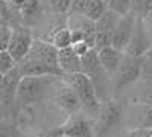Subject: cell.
<instances>
[{
	"label": "cell",
	"mask_w": 152,
	"mask_h": 137,
	"mask_svg": "<svg viewBox=\"0 0 152 137\" xmlns=\"http://www.w3.org/2000/svg\"><path fill=\"white\" fill-rule=\"evenodd\" d=\"M55 78L56 76H23L18 84L15 107L24 108L41 101Z\"/></svg>",
	"instance_id": "cell-2"
},
{
	"label": "cell",
	"mask_w": 152,
	"mask_h": 137,
	"mask_svg": "<svg viewBox=\"0 0 152 137\" xmlns=\"http://www.w3.org/2000/svg\"><path fill=\"white\" fill-rule=\"evenodd\" d=\"M97 56H99V61L102 64V67L107 70V73L110 76H113L117 72V69L120 67L125 53L122 51H119V49H116L114 46H111V47H105L102 51H99Z\"/></svg>",
	"instance_id": "cell-15"
},
{
	"label": "cell",
	"mask_w": 152,
	"mask_h": 137,
	"mask_svg": "<svg viewBox=\"0 0 152 137\" xmlns=\"http://www.w3.org/2000/svg\"><path fill=\"white\" fill-rule=\"evenodd\" d=\"M50 43H52L58 51H62V49L72 47V32L67 26H59L56 29H53L50 32Z\"/></svg>",
	"instance_id": "cell-18"
},
{
	"label": "cell",
	"mask_w": 152,
	"mask_h": 137,
	"mask_svg": "<svg viewBox=\"0 0 152 137\" xmlns=\"http://www.w3.org/2000/svg\"><path fill=\"white\" fill-rule=\"evenodd\" d=\"M58 64H59V70L62 73V76L82 72V59L73 52L72 47H67V49L59 51Z\"/></svg>",
	"instance_id": "cell-14"
},
{
	"label": "cell",
	"mask_w": 152,
	"mask_h": 137,
	"mask_svg": "<svg viewBox=\"0 0 152 137\" xmlns=\"http://www.w3.org/2000/svg\"><path fill=\"white\" fill-rule=\"evenodd\" d=\"M143 59H145V63H146L148 66H151V67H152V47H151V51L148 52V55H146Z\"/></svg>",
	"instance_id": "cell-33"
},
{
	"label": "cell",
	"mask_w": 152,
	"mask_h": 137,
	"mask_svg": "<svg viewBox=\"0 0 152 137\" xmlns=\"http://www.w3.org/2000/svg\"><path fill=\"white\" fill-rule=\"evenodd\" d=\"M62 78L76 92V95H78L79 101H81L82 110L90 114H97L100 110V105H102V101L99 99L96 87L91 82V79L87 75H84L82 72L73 73V75H66Z\"/></svg>",
	"instance_id": "cell-3"
},
{
	"label": "cell",
	"mask_w": 152,
	"mask_h": 137,
	"mask_svg": "<svg viewBox=\"0 0 152 137\" xmlns=\"http://www.w3.org/2000/svg\"><path fill=\"white\" fill-rule=\"evenodd\" d=\"M122 116H123V108L119 102L113 101V99L102 101V105H100V110L96 117L97 134L107 133L116 125H119V122L122 120Z\"/></svg>",
	"instance_id": "cell-7"
},
{
	"label": "cell",
	"mask_w": 152,
	"mask_h": 137,
	"mask_svg": "<svg viewBox=\"0 0 152 137\" xmlns=\"http://www.w3.org/2000/svg\"><path fill=\"white\" fill-rule=\"evenodd\" d=\"M122 20V15H119L117 12H114L108 9L105 14L96 21V31L97 32H104V34H114V31L117 29L119 23Z\"/></svg>",
	"instance_id": "cell-16"
},
{
	"label": "cell",
	"mask_w": 152,
	"mask_h": 137,
	"mask_svg": "<svg viewBox=\"0 0 152 137\" xmlns=\"http://www.w3.org/2000/svg\"><path fill=\"white\" fill-rule=\"evenodd\" d=\"M107 11H108L107 0H90V3H88L84 15L88 17L90 20H93V21H97Z\"/></svg>",
	"instance_id": "cell-19"
},
{
	"label": "cell",
	"mask_w": 152,
	"mask_h": 137,
	"mask_svg": "<svg viewBox=\"0 0 152 137\" xmlns=\"http://www.w3.org/2000/svg\"><path fill=\"white\" fill-rule=\"evenodd\" d=\"M152 130H132L125 137H151Z\"/></svg>",
	"instance_id": "cell-29"
},
{
	"label": "cell",
	"mask_w": 152,
	"mask_h": 137,
	"mask_svg": "<svg viewBox=\"0 0 152 137\" xmlns=\"http://www.w3.org/2000/svg\"><path fill=\"white\" fill-rule=\"evenodd\" d=\"M21 78L23 76H21L18 67L0 78V96H2L3 110H6L8 107L15 105L17 90H18V84H20Z\"/></svg>",
	"instance_id": "cell-10"
},
{
	"label": "cell",
	"mask_w": 152,
	"mask_h": 137,
	"mask_svg": "<svg viewBox=\"0 0 152 137\" xmlns=\"http://www.w3.org/2000/svg\"><path fill=\"white\" fill-rule=\"evenodd\" d=\"M12 32H14V26L9 24H0V51H8Z\"/></svg>",
	"instance_id": "cell-23"
},
{
	"label": "cell",
	"mask_w": 152,
	"mask_h": 137,
	"mask_svg": "<svg viewBox=\"0 0 152 137\" xmlns=\"http://www.w3.org/2000/svg\"><path fill=\"white\" fill-rule=\"evenodd\" d=\"M34 37L31 31L20 24H14V32H12V38L8 47V52L15 58L17 63L26 58V55L31 52V47L34 43Z\"/></svg>",
	"instance_id": "cell-9"
},
{
	"label": "cell",
	"mask_w": 152,
	"mask_h": 137,
	"mask_svg": "<svg viewBox=\"0 0 152 137\" xmlns=\"http://www.w3.org/2000/svg\"><path fill=\"white\" fill-rule=\"evenodd\" d=\"M3 2H6L12 9H15V11H20L23 6H24V3L28 2V0H3Z\"/></svg>",
	"instance_id": "cell-31"
},
{
	"label": "cell",
	"mask_w": 152,
	"mask_h": 137,
	"mask_svg": "<svg viewBox=\"0 0 152 137\" xmlns=\"http://www.w3.org/2000/svg\"><path fill=\"white\" fill-rule=\"evenodd\" d=\"M40 11V0H28L24 6L20 9L23 17H32Z\"/></svg>",
	"instance_id": "cell-26"
},
{
	"label": "cell",
	"mask_w": 152,
	"mask_h": 137,
	"mask_svg": "<svg viewBox=\"0 0 152 137\" xmlns=\"http://www.w3.org/2000/svg\"><path fill=\"white\" fill-rule=\"evenodd\" d=\"M113 46V35L111 34H104V32H96V38H94V51L99 52L105 47Z\"/></svg>",
	"instance_id": "cell-25"
},
{
	"label": "cell",
	"mask_w": 152,
	"mask_h": 137,
	"mask_svg": "<svg viewBox=\"0 0 152 137\" xmlns=\"http://www.w3.org/2000/svg\"><path fill=\"white\" fill-rule=\"evenodd\" d=\"M135 127L134 130H152V105L138 104L134 107Z\"/></svg>",
	"instance_id": "cell-17"
},
{
	"label": "cell",
	"mask_w": 152,
	"mask_h": 137,
	"mask_svg": "<svg viewBox=\"0 0 152 137\" xmlns=\"http://www.w3.org/2000/svg\"><path fill=\"white\" fill-rule=\"evenodd\" d=\"M81 59H82V73L87 75V76L91 79V82L94 84L99 99H100V101L110 99L108 97V89L111 85V79H110L111 76L107 73V70L102 67V64H100L97 52L93 49L91 52H88Z\"/></svg>",
	"instance_id": "cell-4"
},
{
	"label": "cell",
	"mask_w": 152,
	"mask_h": 137,
	"mask_svg": "<svg viewBox=\"0 0 152 137\" xmlns=\"http://www.w3.org/2000/svg\"><path fill=\"white\" fill-rule=\"evenodd\" d=\"M151 47H152V38H151V35L146 29L145 20L137 18L132 38H131L128 47H126L125 53L135 56V58H145L148 55V52L151 51Z\"/></svg>",
	"instance_id": "cell-8"
},
{
	"label": "cell",
	"mask_w": 152,
	"mask_h": 137,
	"mask_svg": "<svg viewBox=\"0 0 152 137\" xmlns=\"http://www.w3.org/2000/svg\"><path fill=\"white\" fill-rule=\"evenodd\" d=\"M67 28L70 31H79L85 41L94 49V38H96V21L90 20L84 14H69L67 18Z\"/></svg>",
	"instance_id": "cell-13"
},
{
	"label": "cell",
	"mask_w": 152,
	"mask_h": 137,
	"mask_svg": "<svg viewBox=\"0 0 152 137\" xmlns=\"http://www.w3.org/2000/svg\"><path fill=\"white\" fill-rule=\"evenodd\" d=\"M152 12V0H131V14L137 18H146Z\"/></svg>",
	"instance_id": "cell-20"
},
{
	"label": "cell",
	"mask_w": 152,
	"mask_h": 137,
	"mask_svg": "<svg viewBox=\"0 0 152 137\" xmlns=\"http://www.w3.org/2000/svg\"><path fill=\"white\" fill-rule=\"evenodd\" d=\"M72 2L73 0H47V5L53 12H58V14H69L70 9H72Z\"/></svg>",
	"instance_id": "cell-24"
},
{
	"label": "cell",
	"mask_w": 152,
	"mask_h": 137,
	"mask_svg": "<svg viewBox=\"0 0 152 137\" xmlns=\"http://www.w3.org/2000/svg\"><path fill=\"white\" fill-rule=\"evenodd\" d=\"M143 72H145V59L143 58H135V56L125 53L120 67L111 76V84L114 85L116 90H120L123 87H128V85L137 82L142 78Z\"/></svg>",
	"instance_id": "cell-5"
},
{
	"label": "cell",
	"mask_w": 152,
	"mask_h": 137,
	"mask_svg": "<svg viewBox=\"0 0 152 137\" xmlns=\"http://www.w3.org/2000/svg\"><path fill=\"white\" fill-rule=\"evenodd\" d=\"M135 23H137V17L134 14L125 15V17H122L117 29L113 34V46L116 49H119V51H122L123 53H125L126 47H128V44L132 38Z\"/></svg>",
	"instance_id": "cell-12"
},
{
	"label": "cell",
	"mask_w": 152,
	"mask_h": 137,
	"mask_svg": "<svg viewBox=\"0 0 152 137\" xmlns=\"http://www.w3.org/2000/svg\"><path fill=\"white\" fill-rule=\"evenodd\" d=\"M55 101H56V105L62 111H66L70 117L76 116V113H78L79 110H82V105H81V101H79L78 95H76V92L66 81H62V85L56 90Z\"/></svg>",
	"instance_id": "cell-11"
},
{
	"label": "cell",
	"mask_w": 152,
	"mask_h": 137,
	"mask_svg": "<svg viewBox=\"0 0 152 137\" xmlns=\"http://www.w3.org/2000/svg\"><path fill=\"white\" fill-rule=\"evenodd\" d=\"M72 49H73V52L78 55L79 58H84L88 52H91L93 51V47L88 44L87 41H79V43H75L72 44Z\"/></svg>",
	"instance_id": "cell-27"
},
{
	"label": "cell",
	"mask_w": 152,
	"mask_h": 137,
	"mask_svg": "<svg viewBox=\"0 0 152 137\" xmlns=\"http://www.w3.org/2000/svg\"><path fill=\"white\" fill-rule=\"evenodd\" d=\"M90 3V0H73L72 2V9L69 14H85V9Z\"/></svg>",
	"instance_id": "cell-28"
},
{
	"label": "cell",
	"mask_w": 152,
	"mask_h": 137,
	"mask_svg": "<svg viewBox=\"0 0 152 137\" xmlns=\"http://www.w3.org/2000/svg\"><path fill=\"white\" fill-rule=\"evenodd\" d=\"M151 137H152V134H151Z\"/></svg>",
	"instance_id": "cell-34"
},
{
	"label": "cell",
	"mask_w": 152,
	"mask_h": 137,
	"mask_svg": "<svg viewBox=\"0 0 152 137\" xmlns=\"http://www.w3.org/2000/svg\"><path fill=\"white\" fill-rule=\"evenodd\" d=\"M59 51L41 38H35L31 52L18 63L21 76H62L58 64Z\"/></svg>",
	"instance_id": "cell-1"
},
{
	"label": "cell",
	"mask_w": 152,
	"mask_h": 137,
	"mask_svg": "<svg viewBox=\"0 0 152 137\" xmlns=\"http://www.w3.org/2000/svg\"><path fill=\"white\" fill-rule=\"evenodd\" d=\"M18 67V63L8 51H0V76H5L9 72Z\"/></svg>",
	"instance_id": "cell-21"
},
{
	"label": "cell",
	"mask_w": 152,
	"mask_h": 137,
	"mask_svg": "<svg viewBox=\"0 0 152 137\" xmlns=\"http://www.w3.org/2000/svg\"><path fill=\"white\" fill-rule=\"evenodd\" d=\"M107 6L122 17L131 14V0H107Z\"/></svg>",
	"instance_id": "cell-22"
},
{
	"label": "cell",
	"mask_w": 152,
	"mask_h": 137,
	"mask_svg": "<svg viewBox=\"0 0 152 137\" xmlns=\"http://www.w3.org/2000/svg\"><path fill=\"white\" fill-rule=\"evenodd\" d=\"M59 133L62 137H96L97 136V122L90 117L72 116L66 123H62Z\"/></svg>",
	"instance_id": "cell-6"
},
{
	"label": "cell",
	"mask_w": 152,
	"mask_h": 137,
	"mask_svg": "<svg viewBox=\"0 0 152 137\" xmlns=\"http://www.w3.org/2000/svg\"><path fill=\"white\" fill-rule=\"evenodd\" d=\"M145 24H146V29H148V32H149V35H151V38H152V12L145 18Z\"/></svg>",
	"instance_id": "cell-32"
},
{
	"label": "cell",
	"mask_w": 152,
	"mask_h": 137,
	"mask_svg": "<svg viewBox=\"0 0 152 137\" xmlns=\"http://www.w3.org/2000/svg\"><path fill=\"white\" fill-rule=\"evenodd\" d=\"M142 104H148V105H152V82H149L145 89V93H143V101Z\"/></svg>",
	"instance_id": "cell-30"
}]
</instances>
